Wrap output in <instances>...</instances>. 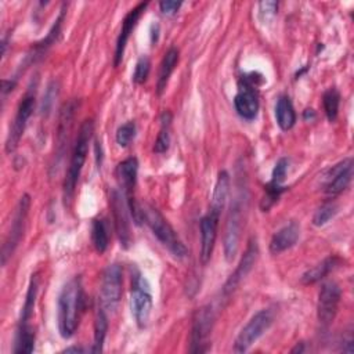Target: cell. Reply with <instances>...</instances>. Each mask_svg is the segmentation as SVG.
<instances>
[{"instance_id": "cell-1", "label": "cell", "mask_w": 354, "mask_h": 354, "mask_svg": "<svg viewBox=\"0 0 354 354\" xmlns=\"http://www.w3.org/2000/svg\"><path fill=\"white\" fill-rule=\"evenodd\" d=\"M82 308H83V286H82L80 278L75 277L64 285L58 296L57 321H58L59 335L64 339H69L75 335Z\"/></svg>"}, {"instance_id": "cell-2", "label": "cell", "mask_w": 354, "mask_h": 354, "mask_svg": "<svg viewBox=\"0 0 354 354\" xmlns=\"http://www.w3.org/2000/svg\"><path fill=\"white\" fill-rule=\"evenodd\" d=\"M93 120L87 119L83 122V124L79 129L77 137H76V142L73 147V152L71 156V162H69V167L66 170V176L64 180V201L65 203H69L73 194H75V188L77 184V180L80 177L87 152H88V144L93 136Z\"/></svg>"}, {"instance_id": "cell-3", "label": "cell", "mask_w": 354, "mask_h": 354, "mask_svg": "<svg viewBox=\"0 0 354 354\" xmlns=\"http://www.w3.org/2000/svg\"><path fill=\"white\" fill-rule=\"evenodd\" d=\"M144 210V221L151 228L152 234L158 238V241L169 249V252L177 257L183 259L187 256V248L180 241L177 232L169 224V221L162 216V213L153 206H147Z\"/></svg>"}, {"instance_id": "cell-4", "label": "cell", "mask_w": 354, "mask_h": 354, "mask_svg": "<svg viewBox=\"0 0 354 354\" xmlns=\"http://www.w3.org/2000/svg\"><path fill=\"white\" fill-rule=\"evenodd\" d=\"M130 308L138 328H145L152 311V295L148 281L141 275L134 277L131 285Z\"/></svg>"}, {"instance_id": "cell-5", "label": "cell", "mask_w": 354, "mask_h": 354, "mask_svg": "<svg viewBox=\"0 0 354 354\" xmlns=\"http://www.w3.org/2000/svg\"><path fill=\"white\" fill-rule=\"evenodd\" d=\"M272 319L274 317L270 310H260L259 313H256L238 333L234 343V351L235 353L248 351L250 346L256 343L264 335V332L271 326Z\"/></svg>"}, {"instance_id": "cell-6", "label": "cell", "mask_w": 354, "mask_h": 354, "mask_svg": "<svg viewBox=\"0 0 354 354\" xmlns=\"http://www.w3.org/2000/svg\"><path fill=\"white\" fill-rule=\"evenodd\" d=\"M214 314L210 306L199 308L194 315L191 328V353H205L209 350V336L212 333Z\"/></svg>"}, {"instance_id": "cell-7", "label": "cell", "mask_w": 354, "mask_h": 354, "mask_svg": "<svg viewBox=\"0 0 354 354\" xmlns=\"http://www.w3.org/2000/svg\"><path fill=\"white\" fill-rule=\"evenodd\" d=\"M33 108H35V90L29 88L28 93L22 97V100L18 105L14 122L10 126L7 140H6V152L7 153H11L18 147L19 140H21L24 131H25L28 119L32 115Z\"/></svg>"}, {"instance_id": "cell-8", "label": "cell", "mask_w": 354, "mask_h": 354, "mask_svg": "<svg viewBox=\"0 0 354 354\" xmlns=\"http://www.w3.org/2000/svg\"><path fill=\"white\" fill-rule=\"evenodd\" d=\"M29 205H30L29 195L28 194L22 195L19 202H18V205H17L10 232H8V235H7V238H6L4 243H3V248H1V264L3 266L7 263L8 257L14 253L15 248L18 246V243H19L22 235H24Z\"/></svg>"}, {"instance_id": "cell-9", "label": "cell", "mask_w": 354, "mask_h": 354, "mask_svg": "<svg viewBox=\"0 0 354 354\" xmlns=\"http://www.w3.org/2000/svg\"><path fill=\"white\" fill-rule=\"evenodd\" d=\"M122 267L119 264H109L101 281V307L105 311H115L122 296Z\"/></svg>"}, {"instance_id": "cell-10", "label": "cell", "mask_w": 354, "mask_h": 354, "mask_svg": "<svg viewBox=\"0 0 354 354\" xmlns=\"http://www.w3.org/2000/svg\"><path fill=\"white\" fill-rule=\"evenodd\" d=\"M340 297L342 290L336 282L329 281L321 286L317 303V317L324 328H328L333 322L337 314Z\"/></svg>"}, {"instance_id": "cell-11", "label": "cell", "mask_w": 354, "mask_h": 354, "mask_svg": "<svg viewBox=\"0 0 354 354\" xmlns=\"http://www.w3.org/2000/svg\"><path fill=\"white\" fill-rule=\"evenodd\" d=\"M242 201L236 198L231 206L225 224L224 234V256L227 261H231L239 248V238L242 231Z\"/></svg>"}, {"instance_id": "cell-12", "label": "cell", "mask_w": 354, "mask_h": 354, "mask_svg": "<svg viewBox=\"0 0 354 354\" xmlns=\"http://www.w3.org/2000/svg\"><path fill=\"white\" fill-rule=\"evenodd\" d=\"M109 205L113 216V225L123 249H127L131 243V232H130V221L127 216V203L124 195H122L118 189H112L109 195Z\"/></svg>"}, {"instance_id": "cell-13", "label": "cell", "mask_w": 354, "mask_h": 354, "mask_svg": "<svg viewBox=\"0 0 354 354\" xmlns=\"http://www.w3.org/2000/svg\"><path fill=\"white\" fill-rule=\"evenodd\" d=\"M234 106H235L236 113L246 120H252L257 116L259 97L254 90V79L253 77L245 76L241 79L238 93L234 97Z\"/></svg>"}, {"instance_id": "cell-14", "label": "cell", "mask_w": 354, "mask_h": 354, "mask_svg": "<svg viewBox=\"0 0 354 354\" xmlns=\"http://www.w3.org/2000/svg\"><path fill=\"white\" fill-rule=\"evenodd\" d=\"M326 177L325 192L332 196L342 194L350 185L353 178V159L346 158L337 165L332 166Z\"/></svg>"}, {"instance_id": "cell-15", "label": "cell", "mask_w": 354, "mask_h": 354, "mask_svg": "<svg viewBox=\"0 0 354 354\" xmlns=\"http://www.w3.org/2000/svg\"><path fill=\"white\" fill-rule=\"evenodd\" d=\"M257 254H259V245H257V241L254 238H252L248 243V248H246L239 264L236 266L235 271L231 274V277L227 279V282L224 285V289H223L224 295L231 293L239 285V282L249 274V271L253 268V266L256 263Z\"/></svg>"}, {"instance_id": "cell-16", "label": "cell", "mask_w": 354, "mask_h": 354, "mask_svg": "<svg viewBox=\"0 0 354 354\" xmlns=\"http://www.w3.org/2000/svg\"><path fill=\"white\" fill-rule=\"evenodd\" d=\"M148 7V1L145 3H138L134 8H131L126 17L123 18L122 21V29H120V33L118 36V40H116V48H115V66H118L123 58V54H124V48H126V44L130 39V35L133 32V29L136 28L140 17L142 15V12L145 11V8Z\"/></svg>"}, {"instance_id": "cell-17", "label": "cell", "mask_w": 354, "mask_h": 354, "mask_svg": "<svg viewBox=\"0 0 354 354\" xmlns=\"http://www.w3.org/2000/svg\"><path fill=\"white\" fill-rule=\"evenodd\" d=\"M218 218L220 216L212 212H209L206 216L201 218V260L203 264H206L212 257V252L217 236Z\"/></svg>"}, {"instance_id": "cell-18", "label": "cell", "mask_w": 354, "mask_h": 354, "mask_svg": "<svg viewBox=\"0 0 354 354\" xmlns=\"http://www.w3.org/2000/svg\"><path fill=\"white\" fill-rule=\"evenodd\" d=\"M300 227L297 223L290 221L289 224L279 228L270 241V252L272 254H279L288 249H290L299 239Z\"/></svg>"}, {"instance_id": "cell-19", "label": "cell", "mask_w": 354, "mask_h": 354, "mask_svg": "<svg viewBox=\"0 0 354 354\" xmlns=\"http://www.w3.org/2000/svg\"><path fill=\"white\" fill-rule=\"evenodd\" d=\"M228 192H230V174L225 170H221L217 176L216 184H214V189H213V195H212V202H210V209L209 212L220 216L227 198H228Z\"/></svg>"}, {"instance_id": "cell-20", "label": "cell", "mask_w": 354, "mask_h": 354, "mask_svg": "<svg viewBox=\"0 0 354 354\" xmlns=\"http://www.w3.org/2000/svg\"><path fill=\"white\" fill-rule=\"evenodd\" d=\"M178 62V50L176 47H170L165 55L163 59L160 62V68H159V76H158V83H156V91L158 94H162L167 86L169 77L171 75V72L174 71L176 65Z\"/></svg>"}, {"instance_id": "cell-21", "label": "cell", "mask_w": 354, "mask_h": 354, "mask_svg": "<svg viewBox=\"0 0 354 354\" xmlns=\"http://www.w3.org/2000/svg\"><path fill=\"white\" fill-rule=\"evenodd\" d=\"M277 123L282 130H289L296 123V112L288 95H281L275 104Z\"/></svg>"}, {"instance_id": "cell-22", "label": "cell", "mask_w": 354, "mask_h": 354, "mask_svg": "<svg viewBox=\"0 0 354 354\" xmlns=\"http://www.w3.org/2000/svg\"><path fill=\"white\" fill-rule=\"evenodd\" d=\"M339 264V259L336 256H329L326 259H324L321 263H318L317 266H314L313 268L307 270L300 281L301 283L304 285H311V283H315L318 281H321L322 278H325L336 266Z\"/></svg>"}, {"instance_id": "cell-23", "label": "cell", "mask_w": 354, "mask_h": 354, "mask_svg": "<svg viewBox=\"0 0 354 354\" xmlns=\"http://www.w3.org/2000/svg\"><path fill=\"white\" fill-rule=\"evenodd\" d=\"M106 330H108V317H106V311L101 307V308H98V311L95 314V321H94V343H93V347L90 348L91 353L102 351V346H104V340H105V336H106Z\"/></svg>"}, {"instance_id": "cell-24", "label": "cell", "mask_w": 354, "mask_h": 354, "mask_svg": "<svg viewBox=\"0 0 354 354\" xmlns=\"http://www.w3.org/2000/svg\"><path fill=\"white\" fill-rule=\"evenodd\" d=\"M35 347V332L28 325H19L15 339V347L14 353L17 354H29L33 351Z\"/></svg>"}, {"instance_id": "cell-25", "label": "cell", "mask_w": 354, "mask_h": 354, "mask_svg": "<svg viewBox=\"0 0 354 354\" xmlns=\"http://www.w3.org/2000/svg\"><path fill=\"white\" fill-rule=\"evenodd\" d=\"M37 289H39V279L37 275H32L28 292H26V299L22 307V313H21V319H19V325H28L32 314H33V308H35V303H36V297H37Z\"/></svg>"}, {"instance_id": "cell-26", "label": "cell", "mask_w": 354, "mask_h": 354, "mask_svg": "<svg viewBox=\"0 0 354 354\" xmlns=\"http://www.w3.org/2000/svg\"><path fill=\"white\" fill-rule=\"evenodd\" d=\"M91 239L95 250L98 253H104L109 245V235H108V227L105 220L97 218L93 221L91 228Z\"/></svg>"}, {"instance_id": "cell-27", "label": "cell", "mask_w": 354, "mask_h": 354, "mask_svg": "<svg viewBox=\"0 0 354 354\" xmlns=\"http://www.w3.org/2000/svg\"><path fill=\"white\" fill-rule=\"evenodd\" d=\"M170 122H171V115L170 112H163L160 116V130L159 134L155 140L153 151L156 153H163L169 149L170 145Z\"/></svg>"}, {"instance_id": "cell-28", "label": "cell", "mask_w": 354, "mask_h": 354, "mask_svg": "<svg viewBox=\"0 0 354 354\" xmlns=\"http://www.w3.org/2000/svg\"><path fill=\"white\" fill-rule=\"evenodd\" d=\"M322 104L324 111L329 122H335L339 112V104H340V94L335 87H330L326 90L322 95Z\"/></svg>"}, {"instance_id": "cell-29", "label": "cell", "mask_w": 354, "mask_h": 354, "mask_svg": "<svg viewBox=\"0 0 354 354\" xmlns=\"http://www.w3.org/2000/svg\"><path fill=\"white\" fill-rule=\"evenodd\" d=\"M337 213V206L333 202H326L321 207L317 209V212L313 216V224L315 227H322L325 225L330 218L335 217Z\"/></svg>"}, {"instance_id": "cell-30", "label": "cell", "mask_w": 354, "mask_h": 354, "mask_svg": "<svg viewBox=\"0 0 354 354\" xmlns=\"http://www.w3.org/2000/svg\"><path fill=\"white\" fill-rule=\"evenodd\" d=\"M134 137H136V123L133 120L123 123L116 130V142L123 148L127 147L133 141Z\"/></svg>"}, {"instance_id": "cell-31", "label": "cell", "mask_w": 354, "mask_h": 354, "mask_svg": "<svg viewBox=\"0 0 354 354\" xmlns=\"http://www.w3.org/2000/svg\"><path fill=\"white\" fill-rule=\"evenodd\" d=\"M282 191H285V187L282 185H277V184H272L270 183L267 187H266V195L261 201V210L263 212H267L279 198V195L282 194Z\"/></svg>"}, {"instance_id": "cell-32", "label": "cell", "mask_w": 354, "mask_h": 354, "mask_svg": "<svg viewBox=\"0 0 354 354\" xmlns=\"http://www.w3.org/2000/svg\"><path fill=\"white\" fill-rule=\"evenodd\" d=\"M149 71H151V62H149V58L142 55L138 58L137 64H136V68H134V72H133V80L138 84L144 83L147 79H148V75H149Z\"/></svg>"}, {"instance_id": "cell-33", "label": "cell", "mask_w": 354, "mask_h": 354, "mask_svg": "<svg viewBox=\"0 0 354 354\" xmlns=\"http://www.w3.org/2000/svg\"><path fill=\"white\" fill-rule=\"evenodd\" d=\"M286 170H288V159L286 158L278 159V162L275 163L274 170H272L271 183L277 184V185H282V183L286 177Z\"/></svg>"}, {"instance_id": "cell-34", "label": "cell", "mask_w": 354, "mask_h": 354, "mask_svg": "<svg viewBox=\"0 0 354 354\" xmlns=\"http://www.w3.org/2000/svg\"><path fill=\"white\" fill-rule=\"evenodd\" d=\"M278 3L277 1H261L259 3V14L266 21L268 18H272L277 12Z\"/></svg>"}, {"instance_id": "cell-35", "label": "cell", "mask_w": 354, "mask_h": 354, "mask_svg": "<svg viewBox=\"0 0 354 354\" xmlns=\"http://www.w3.org/2000/svg\"><path fill=\"white\" fill-rule=\"evenodd\" d=\"M55 95H57V87H55L54 83H53V84L48 86L47 91H46V95H44V98H43V106H41V111H43V112H46V113L50 112L51 105H53V101H54L53 98H55Z\"/></svg>"}, {"instance_id": "cell-36", "label": "cell", "mask_w": 354, "mask_h": 354, "mask_svg": "<svg viewBox=\"0 0 354 354\" xmlns=\"http://www.w3.org/2000/svg\"><path fill=\"white\" fill-rule=\"evenodd\" d=\"M181 4H183L181 1L166 0V1H160V3H159V8H160V11H162L163 14H166V15H173V14H176V12L180 10Z\"/></svg>"}, {"instance_id": "cell-37", "label": "cell", "mask_w": 354, "mask_h": 354, "mask_svg": "<svg viewBox=\"0 0 354 354\" xmlns=\"http://www.w3.org/2000/svg\"><path fill=\"white\" fill-rule=\"evenodd\" d=\"M65 353H83L86 351L83 347H77V346H72V347H68L64 350Z\"/></svg>"}]
</instances>
